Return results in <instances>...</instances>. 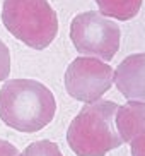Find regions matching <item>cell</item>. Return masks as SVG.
<instances>
[{"instance_id":"cell-1","label":"cell","mask_w":145,"mask_h":156,"mask_svg":"<svg viewBox=\"0 0 145 156\" xmlns=\"http://www.w3.org/2000/svg\"><path fill=\"white\" fill-rule=\"evenodd\" d=\"M56 100L36 79H9L0 89V119L19 132H38L55 119Z\"/></svg>"},{"instance_id":"cell-2","label":"cell","mask_w":145,"mask_h":156,"mask_svg":"<svg viewBox=\"0 0 145 156\" xmlns=\"http://www.w3.org/2000/svg\"><path fill=\"white\" fill-rule=\"evenodd\" d=\"M118 106L113 100L103 98L84 103L68 125L67 142L70 149L77 156H104L125 144L114 125Z\"/></svg>"},{"instance_id":"cell-3","label":"cell","mask_w":145,"mask_h":156,"mask_svg":"<svg viewBox=\"0 0 145 156\" xmlns=\"http://www.w3.org/2000/svg\"><path fill=\"white\" fill-rule=\"evenodd\" d=\"M2 23L12 36L34 50L50 46L58 33V16L48 0H4Z\"/></svg>"},{"instance_id":"cell-4","label":"cell","mask_w":145,"mask_h":156,"mask_svg":"<svg viewBox=\"0 0 145 156\" xmlns=\"http://www.w3.org/2000/svg\"><path fill=\"white\" fill-rule=\"evenodd\" d=\"M70 40L80 55L109 62L120 48L121 29L114 19L101 14L99 10H86L73 16Z\"/></svg>"},{"instance_id":"cell-5","label":"cell","mask_w":145,"mask_h":156,"mask_svg":"<svg viewBox=\"0 0 145 156\" xmlns=\"http://www.w3.org/2000/svg\"><path fill=\"white\" fill-rule=\"evenodd\" d=\"M114 69L108 62L89 55H79L68 64L63 76L65 89L73 100L92 103L113 86Z\"/></svg>"},{"instance_id":"cell-6","label":"cell","mask_w":145,"mask_h":156,"mask_svg":"<svg viewBox=\"0 0 145 156\" xmlns=\"http://www.w3.org/2000/svg\"><path fill=\"white\" fill-rule=\"evenodd\" d=\"M113 83L126 100L145 101V51L125 57L114 69Z\"/></svg>"},{"instance_id":"cell-7","label":"cell","mask_w":145,"mask_h":156,"mask_svg":"<svg viewBox=\"0 0 145 156\" xmlns=\"http://www.w3.org/2000/svg\"><path fill=\"white\" fill-rule=\"evenodd\" d=\"M114 125L120 137L126 144L137 136L145 134V101L128 100L120 105L114 115Z\"/></svg>"},{"instance_id":"cell-8","label":"cell","mask_w":145,"mask_h":156,"mask_svg":"<svg viewBox=\"0 0 145 156\" xmlns=\"http://www.w3.org/2000/svg\"><path fill=\"white\" fill-rule=\"evenodd\" d=\"M143 0H96L101 14L118 21L133 19L142 7Z\"/></svg>"},{"instance_id":"cell-9","label":"cell","mask_w":145,"mask_h":156,"mask_svg":"<svg viewBox=\"0 0 145 156\" xmlns=\"http://www.w3.org/2000/svg\"><path fill=\"white\" fill-rule=\"evenodd\" d=\"M19 156H63L60 146L50 139H39L31 142Z\"/></svg>"},{"instance_id":"cell-10","label":"cell","mask_w":145,"mask_h":156,"mask_svg":"<svg viewBox=\"0 0 145 156\" xmlns=\"http://www.w3.org/2000/svg\"><path fill=\"white\" fill-rule=\"evenodd\" d=\"M9 74H10V51L9 46L0 38V83L7 81Z\"/></svg>"},{"instance_id":"cell-11","label":"cell","mask_w":145,"mask_h":156,"mask_svg":"<svg viewBox=\"0 0 145 156\" xmlns=\"http://www.w3.org/2000/svg\"><path fill=\"white\" fill-rule=\"evenodd\" d=\"M130 153L132 156H145V134H140L130 141Z\"/></svg>"},{"instance_id":"cell-12","label":"cell","mask_w":145,"mask_h":156,"mask_svg":"<svg viewBox=\"0 0 145 156\" xmlns=\"http://www.w3.org/2000/svg\"><path fill=\"white\" fill-rule=\"evenodd\" d=\"M5 139H0V153H2V149H4V146H5Z\"/></svg>"}]
</instances>
